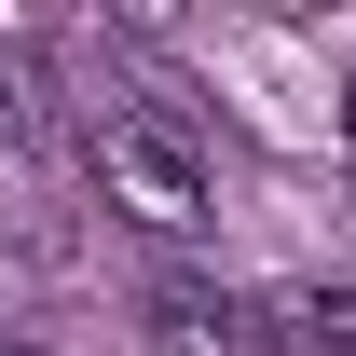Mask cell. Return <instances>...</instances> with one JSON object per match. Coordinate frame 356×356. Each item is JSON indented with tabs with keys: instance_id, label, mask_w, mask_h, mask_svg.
<instances>
[{
	"instance_id": "1",
	"label": "cell",
	"mask_w": 356,
	"mask_h": 356,
	"mask_svg": "<svg viewBox=\"0 0 356 356\" xmlns=\"http://www.w3.org/2000/svg\"><path fill=\"white\" fill-rule=\"evenodd\" d=\"M83 165H96V192H110V220H137L151 247H192V233H206V151H192L178 124L124 110V96H96Z\"/></svg>"
},
{
	"instance_id": "4",
	"label": "cell",
	"mask_w": 356,
	"mask_h": 356,
	"mask_svg": "<svg viewBox=\"0 0 356 356\" xmlns=\"http://www.w3.org/2000/svg\"><path fill=\"white\" fill-rule=\"evenodd\" d=\"M288 343H315V356H356V274H315V288H288Z\"/></svg>"
},
{
	"instance_id": "5",
	"label": "cell",
	"mask_w": 356,
	"mask_h": 356,
	"mask_svg": "<svg viewBox=\"0 0 356 356\" xmlns=\"http://www.w3.org/2000/svg\"><path fill=\"white\" fill-rule=\"evenodd\" d=\"M0 356H42V343H28V329H14V315H0Z\"/></svg>"
},
{
	"instance_id": "3",
	"label": "cell",
	"mask_w": 356,
	"mask_h": 356,
	"mask_svg": "<svg viewBox=\"0 0 356 356\" xmlns=\"http://www.w3.org/2000/svg\"><path fill=\"white\" fill-rule=\"evenodd\" d=\"M42 137H55V83L28 42H0V151H42Z\"/></svg>"
},
{
	"instance_id": "2",
	"label": "cell",
	"mask_w": 356,
	"mask_h": 356,
	"mask_svg": "<svg viewBox=\"0 0 356 356\" xmlns=\"http://www.w3.org/2000/svg\"><path fill=\"white\" fill-rule=\"evenodd\" d=\"M151 356H302L288 343V315L261 288H220V274H151Z\"/></svg>"
}]
</instances>
